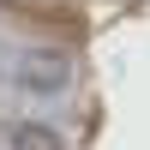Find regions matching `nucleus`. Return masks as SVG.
I'll list each match as a JSON object with an SVG mask.
<instances>
[{
	"mask_svg": "<svg viewBox=\"0 0 150 150\" xmlns=\"http://www.w3.org/2000/svg\"><path fill=\"white\" fill-rule=\"evenodd\" d=\"M6 150H66V138H60V126L54 120H36V114H18V120H6Z\"/></svg>",
	"mask_w": 150,
	"mask_h": 150,
	"instance_id": "obj_2",
	"label": "nucleus"
},
{
	"mask_svg": "<svg viewBox=\"0 0 150 150\" xmlns=\"http://www.w3.org/2000/svg\"><path fill=\"white\" fill-rule=\"evenodd\" d=\"M6 78H12V90H18V96L60 102V96L78 84V60H72L66 48H54V42H30V48H18V54H12Z\"/></svg>",
	"mask_w": 150,
	"mask_h": 150,
	"instance_id": "obj_1",
	"label": "nucleus"
}]
</instances>
